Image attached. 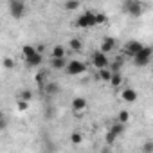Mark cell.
I'll return each mask as SVG.
<instances>
[{"label": "cell", "mask_w": 153, "mask_h": 153, "mask_svg": "<svg viewBox=\"0 0 153 153\" xmlns=\"http://www.w3.org/2000/svg\"><path fill=\"white\" fill-rule=\"evenodd\" d=\"M123 13L131 16V18H139L144 13V4L140 0H124L123 4Z\"/></svg>", "instance_id": "obj_1"}, {"label": "cell", "mask_w": 153, "mask_h": 153, "mask_svg": "<svg viewBox=\"0 0 153 153\" xmlns=\"http://www.w3.org/2000/svg\"><path fill=\"white\" fill-rule=\"evenodd\" d=\"M97 25V20H96V13L87 9L85 13H81L78 16V20H76V27H79V29H92Z\"/></svg>", "instance_id": "obj_2"}, {"label": "cell", "mask_w": 153, "mask_h": 153, "mask_svg": "<svg viewBox=\"0 0 153 153\" xmlns=\"http://www.w3.org/2000/svg\"><path fill=\"white\" fill-rule=\"evenodd\" d=\"M151 56H153V47H146V45H144L142 51L137 52L131 59H133V63H135L137 67H146V65H149Z\"/></svg>", "instance_id": "obj_3"}, {"label": "cell", "mask_w": 153, "mask_h": 153, "mask_svg": "<svg viewBox=\"0 0 153 153\" xmlns=\"http://www.w3.org/2000/svg\"><path fill=\"white\" fill-rule=\"evenodd\" d=\"M87 70V65L83 63V61H79V59H70L68 63H67V68H65V72L68 74V76H79V74H83Z\"/></svg>", "instance_id": "obj_4"}, {"label": "cell", "mask_w": 153, "mask_h": 153, "mask_svg": "<svg viewBox=\"0 0 153 153\" xmlns=\"http://www.w3.org/2000/svg\"><path fill=\"white\" fill-rule=\"evenodd\" d=\"M92 65L99 70V68H105V67H110V61H108V56L106 52H103L101 49L99 51H94L92 52Z\"/></svg>", "instance_id": "obj_5"}, {"label": "cell", "mask_w": 153, "mask_h": 153, "mask_svg": "<svg viewBox=\"0 0 153 153\" xmlns=\"http://www.w3.org/2000/svg\"><path fill=\"white\" fill-rule=\"evenodd\" d=\"M123 133H124V124L117 121V123L108 130V133H106V142H108V144H114V142L123 135Z\"/></svg>", "instance_id": "obj_6"}, {"label": "cell", "mask_w": 153, "mask_h": 153, "mask_svg": "<svg viewBox=\"0 0 153 153\" xmlns=\"http://www.w3.org/2000/svg\"><path fill=\"white\" fill-rule=\"evenodd\" d=\"M9 13H11V16L16 18V20L24 16V13H25V6H24L22 0H9Z\"/></svg>", "instance_id": "obj_7"}, {"label": "cell", "mask_w": 153, "mask_h": 153, "mask_svg": "<svg viewBox=\"0 0 153 153\" xmlns=\"http://www.w3.org/2000/svg\"><path fill=\"white\" fill-rule=\"evenodd\" d=\"M142 43L140 42H137V40H130L128 43H126V47H124V54L126 56H130V58H133L137 52H140L142 51Z\"/></svg>", "instance_id": "obj_8"}, {"label": "cell", "mask_w": 153, "mask_h": 153, "mask_svg": "<svg viewBox=\"0 0 153 153\" xmlns=\"http://www.w3.org/2000/svg\"><path fill=\"white\" fill-rule=\"evenodd\" d=\"M70 106H72V110H74V112H85V110L88 108V101H87L85 97L78 96V97H74V99H72Z\"/></svg>", "instance_id": "obj_9"}, {"label": "cell", "mask_w": 153, "mask_h": 153, "mask_svg": "<svg viewBox=\"0 0 153 153\" xmlns=\"http://www.w3.org/2000/svg\"><path fill=\"white\" fill-rule=\"evenodd\" d=\"M42 63H43V56H42V52H36V54L25 58V65H27L29 68H38V67H42Z\"/></svg>", "instance_id": "obj_10"}, {"label": "cell", "mask_w": 153, "mask_h": 153, "mask_svg": "<svg viewBox=\"0 0 153 153\" xmlns=\"http://www.w3.org/2000/svg\"><path fill=\"white\" fill-rule=\"evenodd\" d=\"M115 47H117V42H115V38H112V36H105L103 38V43H101V51L103 52H114L115 51Z\"/></svg>", "instance_id": "obj_11"}, {"label": "cell", "mask_w": 153, "mask_h": 153, "mask_svg": "<svg viewBox=\"0 0 153 153\" xmlns=\"http://www.w3.org/2000/svg\"><path fill=\"white\" fill-rule=\"evenodd\" d=\"M121 97H123V101H126V103H135V101H137V92H135L133 88H124V90L121 92Z\"/></svg>", "instance_id": "obj_12"}, {"label": "cell", "mask_w": 153, "mask_h": 153, "mask_svg": "<svg viewBox=\"0 0 153 153\" xmlns=\"http://www.w3.org/2000/svg\"><path fill=\"white\" fill-rule=\"evenodd\" d=\"M51 67L54 70H65L67 68V61H65V58H51Z\"/></svg>", "instance_id": "obj_13"}, {"label": "cell", "mask_w": 153, "mask_h": 153, "mask_svg": "<svg viewBox=\"0 0 153 153\" xmlns=\"http://www.w3.org/2000/svg\"><path fill=\"white\" fill-rule=\"evenodd\" d=\"M65 54H67V51L63 45H54L51 49V58H65Z\"/></svg>", "instance_id": "obj_14"}, {"label": "cell", "mask_w": 153, "mask_h": 153, "mask_svg": "<svg viewBox=\"0 0 153 153\" xmlns=\"http://www.w3.org/2000/svg\"><path fill=\"white\" fill-rule=\"evenodd\" d=\"M81 47H83V43H81L79 38H70V42H68V49H70L72 52H79Z\"/></svg>", "instance_id": "obj_15"}, {"label": "cell", "mask_w": 153, "mask_h": 153, "mask_svg": "<svg viewBox=\"0 0 153 153\" xmlns=\"http://www.w3.org/2000/svg\"><path fill=\"white\" fill-rule=\"evenodd\" d=\"M112 70H110V67H105V68H99V79L101 81H108L110 83V79H112Z\"/></svg>", "instance_id": "obj_16"}, {"label": "cell", "mask_w": 153, "mask_h": 153, "mask_svg": "<svg viewBox=\"0 0 153 153\" xmlns=\"http://www.w3.org/2000/svg\"><path fill=\"white\" fill-rule=\"evenodd\" d=\"M81 2L79 0H67L65 2V11H76V9H79Z\"/></svg>", "instance_id": "obj_17"}, {"label": "cell", "mask_w": 153, "mask_h": 153, "mask_svg": "<svg viewBox=\"0 0 153 153\" xmlns=\"http://www.w3.org/2000/svg\"><path fill=\"white\" fill-rule=\"evenodd\" d=\"M43 90H45L49 96H54V94H58V92H59V87H58L56 83H49V81H47V83H45V87H43Z\"/></svg>", "instance_id": "obj_18"}, {"label": "cell", "mask_w": 153, "mask_h": 153, "mask_svg": "<svg viewBox=\"0 0 153 153\" xmlns=\"http://www.w3.org/2000/svg\"><path fill=\"white\" fill-rule=\"evenodd\" d=\"M36 52H38V49H36V47H33V45H24V47H22L24 59H25V58H29V56H33V54H36Z\"/></svg>", "instance_id": "obj_19"}, {"label": "cell", "mask_w": 153, "mask_h": 153, "mask_svg": "<svg viewBox=\"0 0 153 153\" xmlns=\"http://www.w3.org/2000/svg\"><path fill=\"white\" fill-rule=\"evenodd\" d=\"M117 121H119V123H123V124L130 123V112H128V110H121V112H119V115H117Z\"/></svg>", "instance_id": "obj_20"}, {"label": "cell", "mask_w": 153, "mask_h": 153, "mask_svg": "<svg viewBox=\"0 0 153 153\" xmlns=\"http://www.w3.org/2000/svg\"><path fill=\"white\" fill-rule=\"evenodd\" d=\"M121 83H123V78H121V74H119V72H114V74H112V79H110V85L115 88V87H119Z\"/></svg>", "instance_id": "obj_21"}, {"label": "cell", "mask_w": 153, "mask_h": 153, "mask_svg": "<svg viewBox=\"0 0 153 153\" xmlns=\"http://www.w3.org/2000/svg\"><path fill=\"white\" fill-rule=\"evenodd\" d=\"M45 78H47L45 70H38V74H36V81H38V85H40L42 88H43V87H45V83H47V81H45Z\"/></svg>", "instance_id": "obj_22"}, {"label": "cell", "mask_w": 153, "mask_h": 153, "mask_svg": "<svg viewBox=\"0 0 153 153\" xmlns=\"http://www.w3.org/2000/svg\"><path fill=\"white\" fill-rule=\"evenodd\" d=\"M18 99L31 101V99H33V92H31V90H20V92H18Z\"/></svg>", "instance_id": "obj_23"}, {"label": "cell", "mask_w": 153, "mask_h": 153, "mask_svg": "<svg viewBox=\"0 0 153 153\" xmlns=\"http://www.w3.org/2000/svg\"><path fill=\"white\" fill-rule=\"evenodd\" d=\"M96 20H97V25H105L108 22V18H106L105 13H96Z\"/></svg>", "instance_id": "obj_24"}, {"label": "cell", "mask_w": 153, "mask_h": 153, "mask_svg": "<svg viewBox=\"0 0 153 153\" xmlns=\"http://www.w3.org/2000/svg\"><path fill=\"white\" fill-rule=\"evenodd\" d=\"M70 140H72L74 144H81L83 137H81V133H78V131H74V133H70Z\"/></svg>", "instance_id": "obj_25"}, {"label": "cell", "mask_w": 153, "mask_h": 153, "mask_svg": "<svg viewBox=\"0 0 153 153\" xmlns=\"http://www.w3.org/2000/svg\"><path fill=\"white\" fill-rule=\"evenodd\" d=\"M4 68H6V70H11V68H15V59H11V58H6V59H4Z\"/></svg>", "instance_id": "obj_26"}, {"label": "cell", "mask_w": 153, "mask_h": 153, "mask_svg": "<svg viewBox=\"0 0 153 153\" xmlns=\"http://www.w3.org/2000/svg\"><path fill=\"white\" fill-rule=\"evenodd\" d=\"M29 103H31V101H24V99H18V110H20V112H25V110L29 108Z\"/></svg>", "instance_id": "obj_27"}, {"label": "cell", "mask_w": 153, "mask_h": 153, "mask_svg": "<svg viewBox=\"0 0 153 153\" xmlns=\"http://www.w3.org/2000/svg\"><path fill=\"white\" fill-rule=\"evenodd\" d=\"M121 65H123V61L117 59V61H114V63L110 65V70H112V72H119V70H121Z\"/></svg>", "instance_id": "obj_28"}, {"label": "cell", "mask_w": 153, "mask_h": 153, "mask_svg": "<svg viewBox=\"0 0 153 153\" xmlns=\"http://www.w3.org/2000/svg\"><path fill=\"white\" fill-rule=\"evenodd\" d=\"M142 151H144V153H151V151H153V142H146V144H142Z\"/></svg>", "instance_id": "obj_29"}, {"label": "cell", "mask_w": 153, "mask_h": 153, "mask_svg": "<svg viewBox=\"0 0 153 153\" xmlns=\"http://www.w3.org/2000/svg\"><path fill=\"white\" fill-rule=\"evenodd\" d=\"M6 128V117L2 115V119H0V130H4Z\"/></svg>", "instance_id": "obj_30"}, {"label": "cell", "mask_w": 153, "mask_h": 153, "mask_svg": "<svg viewBox=\"0 0 153 153\" xmlns=\"http://www.w3.org/2000/svg\"><path fill=\"white\" fill-rule=\"evenodd\" d=\"M36 49H38V52H43V51H45V45H38Z\"/></svg>", "instance_id": "obj_31"}]
</instances>
